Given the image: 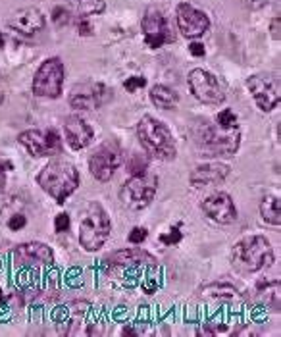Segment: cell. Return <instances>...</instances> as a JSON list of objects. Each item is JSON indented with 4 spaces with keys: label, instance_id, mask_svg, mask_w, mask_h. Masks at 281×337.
I'll return each mask as SVG.
<instances>
[{
    "label": "cell",
    "instance_id": "cell-1",
    "mask_svg": "<svg viewBox=\"0 0 281 337\" xmlns=\"http://www.w3.org/2000/svg\"><path fill=\"white\" fill-rule=\"evenodd\" d=\"M231 262L241 274H252V272H260L274 262V251L266 237L252 235V237L241 239L233 247Z\"/></svg>",
    "mask_w": 281,
    "mask_h": 337
},
{
    "label": "cell",
    "instance_id": "cell-2",
    "mask_svg": "<svg viewBox=\"0 0 281 337\" xmlns=\"http://www.w3.org/2000/svg\"><path fill=\"white\" fill-rule=\"evenodd\" d=\"M37 181L56 202L62 204L77 189V185H79V174H77V170L69 162L58 160V162H50L48 166H45V168L41 170Z\"/></svg>",
    "mask_w": 281,
    "mask_h": 337
},
{
    "label": "cell",
    "instance_id": "cell-3",
    "mask_svg": "<svg viewBox=\"0 0 281 337\" xmlns=\"http://www.w3.org/2000/svg\"><path fill=\"white\" fill-rule=\"evenodd\" d=\"M139 141L146 153L158 158V160H174L175 158V141L172 133L164 123L152 118L144 116L137 125Z\"/></svg>",
    "mask_w": 281,
    "mask_h": 337
},
{
    "label": "cell",
    "instance_id": "cell-4",
    "mask_svg": "<svg viewBox=\"0 0 281 337\" xmlns=\"http://www.w3.org/2000/svg\"><path fill=\"white\" fill-rule=\"evenodd\" d=\"M110 235V218L100 204L92 202L81 216L79 222V243L85 251H99Z\"/></svg>",
    "mask_w": 281,
    "mask_h": 337
},
{
    "label": "cell",
    "instance_id": "cell-5",
    "mask_svg": "<svg viewBox=\"0 0 281 337\" xmlns=\"http://www.w3.org/2000/svg\"><path fill=\"white\" fill-rule=\"evenodd\" d=\"M241 143V131L237 127H220L218 123H204L198 131V145L206 156H233Z\"/></svg>",
    "mask_w": 281,
    "mask_h": 337
},
{
    "label": "cell",
    "instance_id": "cell-6",
    "mask_svg": "<svg viewBox=\"0 0 281 337\" xmlns=\"http://www.w3.org/2000/svg\"><path fill=\"white\" fill-rule=\"evenodd\" d=\"M156 185H158V179H156V176H152V174L144 172L141 176H133L122 187L120 199L131 210H141V208L148 207L151 200L154 199Z\"/></svg>",
    "mask_w": 281,
    "mask_h": 337
},
{
    "label": "cell",
    "instance_id": "cell-7",
    "mask_svg": "<svg viewBox=\"0 0 281 337\" xmlns=\"http://www.w3.org/2000/svg\"><path fill=\"white\" fill-rule=\"evenodd\" d=\"M62 85H64V66L58 58L43 62L33 79V92L37 97H46V99H56L60 97Z\"/></svg>",
    "mask_w": 281,
    "mask_h": 337
},
{
    "label": "cell",
    "instance_id": "cell-8",
    "mask_svg": "<svg viewBox=\"0 0 281 337\" xmlns=\"http://www.w3.org/2000/svg\"><path fill=\"white\" fill-rule=\"evenodd\" d=\"M247 87L260 110L272 112L279 104V77H275L274 73H260V76L249 77Z\"/></svg>",
    "mask_w": 281,
    "mask_h": 337
},
{
    "label": "cell",
    "instance_id": "cell-9",
    "mask_svg": "<svg viewBox=\"0 0 281 337\" xmlns=\"http://www.w3.org/2000/svg\"><path fill=\"white\" fill-rule=\"evenodd\" d=\"M120 164H122V148L116 141H108L92 153L91 160H89V168L99 181H108L114 176L116 168Z\"/></svg>",
    "mask_w": 281,
    "mask_h": 337
},
{
    "label": "cell",
    "instance_id": "cell-10",
    "mask_svg": "<svg viewBox=\"0 0 281 337\" xmlns=\"http://www.w3.org/2000/svg\"><path fill=\"white\" fill-rule=\"evenodd\" d=\"M17 141H20L33 156H54V154H60V151H62V139L54 129L23 131L22 135L17 137Z\"/></svg>",
    "mask_w": 281,
    "mask_h": 337
},
{
    "label": "cell",
    "instance_id": "cell-11",
    "mask_svg": "<svg viewBox=\"0 0 281 337\" xmlns=\"http://www.w3.org/2000/svg\"><path fill=\"white\" fill-rule=\"evenodd\" d=\"M189 87L191 92L197 97L200 102L206 104H220L226 99V95L221 91L218 79L208 73L204 69H193L189 73Z\"/></svg>",
    "mask_w": 281,
    "mask_h": 337
},
{
    "label": "cell",
    "instance_id": "cell-12",
    "mask_svg": "<svg viewBox=\"0 0 281 337\" xmlns=\"http://www.w3.org/2000/svg\"><path fill=\"white\" fill-rule=\"evenodd\" d=\"M143 31L146 45L152 46V48H160L162 45H166L174 39L166 17L160 14L158 10H152V8L146 10V14L143 17Z\"/></svg>",
    "mask_w": 281,
    "mask_h": 337
},
{
    "label": "cell",
    "instance_id": "cell-13",
    "mask_svg": "<svg viewBox=\"0 0 281 337\" xmlns=\"http://www.w3.org/2000/svg\"><path fill=\"white\" fill-rule=\"evenodd\" d=\"M108 99H110V89H106L102 83H85L71 91L69 104L79 110H92L102 106Z\"/></svg>",
    "mask_w": 281,
    "mask_h": 337
},
{
    "label": "cell",
    "instance_id": "cell-14",
    "mask_svg": "<svg viewBox=\"0 0 281 337\" xmlns=\"http://www.w3.org/2000/svg\"><path fill=\"white\" fill-rule=\"evenodd\" d=\"M202 212L218 223H231L237 218L235 204L226 193H214L210 197H206L202 200Z\"/></svg>",
    "mask_w": 281,
    "mask_h": 337
},
{
    "label": "cell",
    "instance_id": "cell-15",
    "mask_svg": "<svg viewBox=\"0 0 281 337\" xmlns=\"http://www.w3.org/2000/svg\"><path fill=\"white\" fill-rule=\"evenodd\" d=\"M177 25L187 39H197L208 29L210 22L200 10H195L191 4H179L177 6Z\"/></svg>",
    "mask_w": 281,
    "mask_h": 337
},
{
    "label": "cell",
    "instance_id": "cell-16",
    "mask_svg": "<svg viewBox=\"0 0 281 337\" xmlns=\"http://www.w3.org/2000/svg\"><path fill=\"white\" fill-rule=\"evenodd\" d=\"M14 260L20 266H35V264H52L54 254L45 243H23L14 251Z\"/></svg>",
    "mask_w": 281,
    "mask_h": 337
},
{
    "label": "cell",
    "instance_id": "cell-17",
    "mask_svg": "<svg viewBox=\"0 0 281 337\" xmlns=\"http://www.w3.org/2000/svg\"><path fill=\"white\" fill-rule=\"evenodd\" d=\"M8 25L23 35H35L45 27V17L37 8H22L10 17Z\"/></svg>",
    "mask_w": 281,
    "mask_h": 337
},
{
    "label": "cell",
    "instance_id": "cell-18",
    "mask_svg": "<svg viewBox=\"0 0 281 337\" xmlns=\"http://www.w3.org/2000/svg\"><path fill=\"white\" fill-rule=\"evenodd\" d=\"M64 133H66V139H68V143L71 148H85L87 145H91L92 141V127L89 123L81 120V118H77V116H69L66 123H64Z\"/></svg>",
    "mask_w": 281,
    "mask_h": 337
},
{
    "label": "cell",
    "instance_id": "cell-19",
    "mask_svg": "<svg viewBox=\"0 0 281 337\" xmlns=\"http://www.w3.org/2000/svg\"><path fill=\"white\" fill-rule=\"evenodd\" d=\"M228 176H229V166L212 162V164H202V166H197V168L193 170L191 183L195 185V187H208V185H214V183H221Z\"/></svg>",
    "mask_w": 281,
    "mask_h": 337
},
{
    "label": "cell",
    "instance_id": "cell-20",
    "mask_svg": "<svg viewBox=\"0 0 281 337\" xmlns=\"http://www.w3.org/2000/svg\"><path fill=\"white\" fill-rule=\"evenodd\" d=\"M156 262L148 253H144L141 249H123V251H116L108 256V264L112 266H123V268H129V266H139V264H152Z\"/></svg>",
    "mask_w": 281,
    "mask_h": 337
},
{
    "label": "cell",
    "instance_id": "cell-21",
    "mask_svg": "<svg viewBox=\"0 0 281 337\" xmlns=\"http://www.w3.org/2000/svg\"><path fill=\"white\" fill-rule=\"evenodd\" d=\"M260 214L268 223L279 226L281 223V208H279V197H266L260 202Z\"/></svg>",
    "mask_w": 281,
    "mask_h": 337
},
{
    "label": "cell",
    "instance_id": "cell-22",
    "mask_svg": "<svg viewBox=\"0 0 281 337\" xmlns=\"http://www.w3.org/2000/svg\"><path fill=\"white\" fill-rule=\"evenodd\" d=\"M151 100L154 102V106L166 110V108H174L177 104V95L164 85H156L151 91Z\"/></svg>",
    "mask_w": 281,
    "mask_h": 337
},
{
    "label": "cell",
    "instance_id": "cell-23",
    "mask_svg": "<svg viewBox=\"0 0 281 337\" xmlns=\"http://www.w3.org/2000/svg\"><path fill=\"white\" fill-rule=\"evenodd\" d=\"M73 8L81 17H89V15L104 12L106 4L104 0H73Z\"/></svg>",
    "mask_w": 281,
    "mask_h": 337
},
{
    "label": "cell",
    "instance_id": "cell-24",
    "mask_svg": "<svg viewBox=\"0 0 281 337\" xmlns=\"http://www.w3.org/2000/svg\"><path fill=\"white\" fill-rule=\"evenodd\" d=\"M146 166H148V162L144 156H139V154H131L129 162H127V170H129L133 176H141L146 172Z\"/></svg>",
    "mask_w": 281,
    "mask_h": 337
},
{
    "label": "cell",
    "instance_id": "cell-25",
    "mask_svg": "<svg viewBox=\"0 0 281 337\" xmlns=\"http://www.w3.org/2000/svg\"><path fill=\"white\" fill-rule=\"evenodd\" d=\"M216 123H218L220 127H226V129L239 125V123H237V116L233 114L231 110H221L220 114L216 116Z\"/></svg>",
    "mask_w": 281,
    "mask_h": 337
},
{
    "label": "cell",
    "instance_id": "cell-26",
    "mask_svg": "<svg viewBox=\"0 0 281 337\" xmlns=\"http://www.w3.org/2000/svg\"><path fill=\"white\" fill-rule=\"evenodd\" d=\"M71 20V12H69L68 8H54L52 10V22L56 23V25H66V23Z\"/></svg>",
    "mask_w": 281,
    "mask_h": 337
},
{
    "label": "cell",
    "instance_id": "cell-27",
    "mask_svg": "<svg viewBox=\"0 0 281 337\" xmlns=\"http://www.w3.org/2000/svg\"><path fill=\"white\" fill-rule=\"evenodd\" d=\"M181 237H183V233L179 231V228H174L170 233L160 235V241H162L164 245H175V243H179V241H181Z\"/></svg>",
    "mask_w": 281,
    "mask_h": 337
},
{
    "label": "cell",
    "instance_id": "cell-28",
    "mask_svg": "<svg viewBox=\"0 0 281 337\" xmlns=\"http://www.w3.org/2000/svg\"><path fill=\"white\" fill-rule=\"evenodd\" d=\"M144 85H146L144 77H129V79H125L123 87H125L129 92H133L135 89H141V87H144Z\"/></svg>",
    "mask_w": 281,
    "mask_h": 337
},
{
    "label": "cell",
    "instance_id": "cell-29",
    "mask_svg": "<svg viewBox=\"0 0 281 337\" xmlns=\"http://www.w3.org/2000/svg\"><path fill=\"white\" fill-rule=\"evenodd\" d=\"M54 228L58 233H64V231L69 230V216L68 214H58L56 216V222H54Z\"/></svg>",
    "mask_w": 281,
    "mask_h": 337
},
{
    "label": "cell",
    "instance_id": "cell-30",
    "mask_svg": "<svg viewBox=\"0 0 281 337\" xmlns=\"http://www.w3.org/2000/svg\"><path fill=\"white\" fill-rule=\"evenodd\" d=\"M27 223V220H25V216H22V214H15V216H12L10 220H8V228L10 230H14V231H17V230H22L23 226Z\"/></svg>",
    "mask_w": 281,
    "mask_h": 337
},
{
    "label": "cell",
    "instance_id": "cell-31",
    "mask_svg": "<svg viewBox=\"0 0 281 337\" xmlns=\"http://www.w3.org/2000/svg\"><path fill=\"white\" fill-rule=\"evenodd\" d=\"M77 31H79V35H83V37L92 35V27H91V23H89L87 17H81V20H79V23H77Z\"/></svg>",
    "mask_w": 281,
    "mask_h": 337
},
{
    "label": "cell",
    "instance_id": "cell-32",
    "mask_svg": "<svg viewBox=\"0 0 281 337\" xmlns=\"http://www.w3.org/2000/svg\"><path fill=\"white\" fill-rule=\"evenodd\" d=\"M144 239H146V230H144V228H135V230L129 233L131 243H143Z\"/></svg>",
    "mask_w": 281,
    "mask_h": 337
},
{
    "label": "cell",
    "instance_id": "cell-33",
    "mask_svg": "<svg viewBox=\"0 0 281 337\" xmlns=\"http://www.w3.org/2000/svg\"><path fill=\"white\" fill-rule=\"evenodd\" d=\"M270 35H272V39L279 41V15H277V17H274V20H272V23H270Z\"/></svg>",
    "mask_w": 281,
    "mask_h": 337
},
{
    "label": "cell",
    "instance_id": "cell-34",
    "mask_svg": "<svg viewBox=\"0 0 281 337\" xmlns=\"http://www.w3.org/2000/svg\"><path fill=\"white\" fill-rule=\"evenodd\" d=\"M189 50L193 56H204V46L200 45V43H193V45L189 46Z\"/></svg>",
    "mask_w": 281,
    "mask_h": 337
},
{
    "label": "cell",
    "instance_id": "cell-35",
    "mask_svg": "<svg viewBox=\"0 0 281 337\" xmlns=\"http://www.w3.org/2000/svg\"><path fill=\"white\" fill-rule=\"evenodd\" d=\"M266 2L268 0H245V4H247L249 8H254V10H256V8H262Z\"/></svg>",
    "mask_w": 281,
    "mask_h": 337
},
{
    "label": "cell",
    "instance_id": "cell-36",
    "mask_svg": "<svg viewBox=\"0 0 281 337\" xmlns=\"http://www.w3.org/2000/svg\"><path fill=\"white\" fill-rule=\"evenodd\" d=\"M154 289H156V285L152 284V282H148V284L144 285V291H146V293H152Z\"/></svg>",
    "mask_w": 281,
    "mask_h": 337
},
{
    "label": "cell",
    "instance_id": "cell-37",
    "mask_svg": "<svg viewBox=\"0 0 281 337\" xmlns=\"http://www.w3.org/2000/svg\"><path fill=\"white\" fill-rule=\"evenodd\" d=\"M4 185V166L0 164V187Z\"/></svg>",
    "mask_w": 281,
    "mask_h": 337
},
{
    "label": "cell",
    "instance_id": "cell-38",
    "mask_svg": "<svg viewBox=\"0 0 281 337\" xmlns=\"http://www.w3.org/2000/svg\"><path fill=\"white\" fill-rule=\"evenodd\" d=\"M123 333L125 335H135V330L133 328H123Z\"/></svg>",
    "mask_w": 281,
    "mask_h": 337
},
{
    "label": "cell",
    "instance_id": "cell-39",
    "mask_svg": "<svg viewBox=\"0 0 281 337\" xmlns=\"http://www.w3.org/2000/svg\"><path fill=\"white\" fill-rule=\"evenodd\" d=\"M4 46V35H0V48Z\"/></svg>",
    "mask_w": 281,
    "mask_h": 337
}]
</instances>
